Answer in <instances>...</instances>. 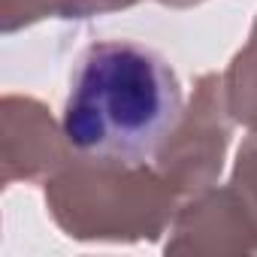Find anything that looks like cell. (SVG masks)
<instances>
[{"mask_svg": "<svg viewBox=\"0 0 257 257\" xmlns=\"http://www.w3.org/2000/svg\"><path fill=\"white\" fill-rule=\"evenodd\" d=\"M182 115L173 67L140 43H100L85 52L64 103V137L82 155L143 164Z\"/></svg>", "mask_w": 257, "mask_h": 257, "instance_id": "cell-1", "label": "cell"}]
</instances>
